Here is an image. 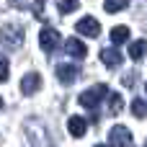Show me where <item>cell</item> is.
<instances>
[{"label": "cell", "instance_id": "6da1fadb", "mask_svg": "<svg viewBox=\"0 0 147 147\" xmlns=\"http://www.w3.org/2000/svg\"><path fill=\"white\" fill-rule=\"evenodd\" d=\"M106 96H109V88H106L103 83H98V85H93V88L83 90V93H80V98H78V103H80V106H85V109H90V111H96V109H98V103H101Z\"/></svg>", "mask_w": 147, "mask_h": 147}, {"label": "cell", "instance_id": "7a4b0ae2", "mask_svg": "<svg viewBox=\"0 0 147 147\" xmlns=\"http://www.w3.org/2000/svg\"><path fill=\"white\" fill-rule=\"evenodd\" d=\"M0 41H3L5 49H18L23 44V28L18 23H5L0 28Z\"/></svg>", "mask_w": 147, "mask_h": 147}, {"label": "cell", "instance_id": "3957f363", "mask_svg": "<svg viewBox=\"0 0 147 147\" xmlns=\"http://www.w3.org/2000/svg\"><path fill=\"white\" fill-rule=\"evenodd\" d=\"M39 44H41V49H44L47 54H52V52L59 47V31L52 28V26H44L41 34H39Z\"/></svg>", "mask_w": 147, "mask_h": 147}, {"label": "cell", "instance_id": "277c9868", "mask_svg": "<svg viewBox=\"0 0 147 147\" xmlns=\"http://www.w3.org/2000/svg\"><path fill=\"white\" fill-rule=\"evenodd\" d=\"M132 145V132L121 124H116L111 132H109V147H129Z\"/></svg>", "mask_w": 147, "mask_h": 147}, {"label": "cell", "instance_id": "5b68a950", "mask_svg": "<svg viewBox=\"0 0 147 147\" xmlns=\"http://www.w3.org/2000/svg\"><path fill=\"white\" fill-rule=\"evenodd\" d=\"M75 31L83 34V36H88V39H98V34H101V23H98L96 18L85 16V18H80V21L75 23Z\"/></svg>", "mask_w": 147, "mask_h": 147}, {"label": "cell", "instance_id": "8992f818", "mask_svg": "<svg viewBox=\"0 0 147 147\" xmlns=\"http://www.w3.org/2000/svg\"><path fill=\"white\" fill-rule=\"evenodd\" d=\"M54 72H57V80L62 85H70V83H75L80 78V67H75V65H57Z\"/></svg>", "mask_w": 147, "mask_h": 147}, {"label": "cell", "instance_id": "52a82bcc", "mask_svg": "<svg viewBox=\"0 0 147 147\" xmlns=\"http://www.w3.org/2000/svg\"><path fill=\"white\" fill-rule=\"evenodd\" d=\"M65 54L67 57H72V59H85V54H88V49H85V44L80 41V39H67L65 41Z\"/></svg>", "mask_w": 147, "mask_h": 147}, {"label": "cell", "instance_id": "ba28073f", "mask_svg": "<svg viewBox=\"0 0 147 147\" xmlns=\"http://www.w3.org/2000/svg\"><path fill=\"white\" fill-rule=\"evenodd\" d=\"M39 88H41V75H39V72L23 75V80H21V93H23V96H34Z\"/></svg>", "mask_w": 147, "mask_h": 147}, {"label": "cell", "instance_id": "9c48e42d", "mask_svg": "<svg viewBox=\"0 0 147 147\" xmlns=\"http://www.w3.org/2000/svg\"><path fill=\"white\" fill-rule=\"evenodd\" d=\"M101 62L106 67H119L124 62V57H121V52L116 47H106V49H101Z\"/></svg>", "mask_w": 147, "mask_h": 147}, {"label": "cell", "instance_id": "30bf717a", "mask_svg": "<svg viewBox=\"0 0 147 147\" xmlns=\"http://www.w3.org/2000/svg\"><path fill=\"white\" fill-rule=\"evenodd\" d=\"M85 129H88V119H83V116H70L67 119V132L72 137H83Z\"/></svg>", "mask_w": 147, "mask_h": 147}, {"label": "cell", "instance_id": "8fae6325", "mask_svg": "<svg viewBox=\"0 0 147 147\" xmlns=\"http://www.w3.org/2000/svg\"><path fill=\"white\" fill-rule=\"evenodd\" d=\"M145 54H147V41H145V39H137V41L129 44V57H132L134 62L145 59Z\"/></svg>", "mask_w": 147, "mask_h": 147}, {"label": "cell", "instance_id": "7c38bea8", "mask_svg": "<svg viewBox=\"0 0 147 147\" xmlns=\"http://www.w3.org/2000/svg\"><path fill=\"white\" fill-rule=\"evenodd\" d=\"M127 39H129V28H127V26H114V28H111V41H114V47L124 44Z\"/></svg>", "mask_w": 147, "mask_h": 147}, {"label": "cell", "instance_id": "4fadbf2b", "mask_svg": "<svg viewBox=\"0 0 147 147\" xmlns=\"http://www.w3.org/2000/svg\"><path fill=\"white\" fill-rule=\"evenodd\" d=\"M109 111H111L114 116L124 111V98H121L119 93H111V96H109Z\"/></svg>", "mask_w": 147, "mask_h": 147}, {"label": "cell", "instance_id": "5bb4252c", "mask_svg": "<svg viewBox=\"0 0 147 147\" xmlns=\"http://www.w3.org/2000/svg\"><path fill=\"white\" fill-rule=\"evenodd\" d=\"M132 114H134L137 119H147V101L134 98V101H132Z\"/></svg>", "mask_w": 147, "mask_h": 147}, {"label": "cell", "instance_id": "9a60e30c", "mask_svg": "<svg viewBox=\"0 0 147 147\" xmlns=\"http://www.w3.org/2000/svg\"><path fill=\"white\" fill-rule=\"evenodd\" d=\"M129 5V0H106L103 3V10L106 13H119V10H124Z\"/></svg>", "mask_w": 147, "mask_h": 147}, {"label": "cell", "instance_id": "2e32d148", "mask_svg": "<svg viewBox=\"0 0 147 147\" xmlns=\"http://www.w3.org/2000/svg\"><path fill=\"white\" fill-rule=\"evenodd\" d=\"M57 8H59V13H72L78 8V0H57Z\"/></svg>", "mask_w": 147, "mask_h": 147}, {"label": "cell", "instance_id": "e0dca14e", "mask_svg": "<svg viewBox=\"0 0 147 147\" xmlns=\"http://www.w3.org/2000/svg\"><path fill=\"white\" fill-rule=\"evenodd\" d=\"M8 67H10V65H8V57H5V54H0V83H5V80H8Z\"/></svg>", "mask_w": 147, "mask_h": 147}, {"label": "cell", "instance_id": "ac0fdd59", "mask_svg": "<svg viewBox=\"0 0 147 147\" xmlns=\"http://www.w3.org/2000/svg\"><path fill=\"white\" fill-rule=\"evenodd\" d=\"M34 16H36L39 21H44V0H36V3H34Z\"/></svg>", "mask_w": 147, "mask_h": 147}, {"label": "cell", "instance_id": "d6986e66", "mask_svg": "<svg viewBox=\"0 0 147 147\" xmlns=\"http://www.w3.org/2000/svg\"><path fill=\"white\" fill-rule=\"evenodd\" d=\"M124 85H127V88L134 85V72H127V75H124Z\"/></svg>", "mask_w": 147, "mask_h": 147}, {"label": "cell", "instance_id": "ffe728a7", "mask_svg": "<svg viewBox=\"0 0 147 147\" xmlns=\"http://www.w3.org/2000/svg\"><path fill=\"white\" fill-rule=\"evenodd\" d=\"M0 111H3V96H0Z\"/></svg>", "mask_w": 147, "mask_h": 147}, {"label": "cell", "instance_id": "44dd1931", "mask_svg": "<svg viewBox=\"0 0 147 147\" xmlns=\"http://www.w3.org/2000/svg\"><path fill=\"white\" fill-rule=\"evenodd\" d=\"M96 147H109V145H96Z\"/></svg>", "mask_w": 147, "mask_h": 147}, {"label": "cell", "instance_id": "7402d4cb", "mask_svg": "<svg viewBox=\"0 0 147 147\" xmlns=\"http://www.w3.org/2000/svg\"><path fill=\"white\" fill-rule=\"evenodd\" d=\"M145 147H147V142H145Z\"/></svg>", "mask_w": 147, "mask_h": 147}]
</instances>
